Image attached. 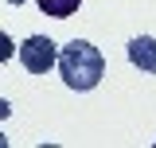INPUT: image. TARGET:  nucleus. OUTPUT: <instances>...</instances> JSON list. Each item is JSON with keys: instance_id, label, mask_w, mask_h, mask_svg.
<instances>
[{"instance_id": "f257e3e1", "label": "nucleus", "mask_w": 156, "mask_h": 148, "mask_svg": "<svg viewBox=\"0 0 156 148\" xmlns=\"http://www.w3.org/2000/svg\"><path fill=\"white\" fill-rule=\"evenodd\" d=\"M58 74H62V82H66L70 90L86 93V90H94L98 82H101L105 58H101V51H98L94 43L74 39V43H66V47L58 51Z\"/></svg>"}, {"instance_id": "f03ea898", "label": "nucleus", "mask_w": 156, "mask_h": 148, "mask_svg": "<svg viewBox=\"0 0 156 148\" xmlns=\"http://www.w3.org/2000/svg\"><path fill=\"white\" fill-rule=\"evenodd\" d=\"M20 62H23L31 74H47L51 66H58V47H55V39H47V35L23 39V43H20Z\"/></svg>"}, {"instance_id": "7ed1b4c3", "label": "nucleus", "mask_w": 156, "mask_h": 148, "mask_svg": "<svg viewBox=\"0 0 156 148\" xmlns=\"http://www.w3.org/2000/svg\"><path fill=\"white\" fill-rule=\"evenodd\" d=\"M125 55H129V62H133L140 74H156V39H152V35H136V39H129Z\"/></svg>"}, {"instance_id": "20e7f679", "label": "nucleus", "mask_w": 156, "mask_h": 148, "mask_svg": "<svg viewBox=\"0 0 156 148\" xmlns=\"http://www.w3.org/2000/svg\"><path fill=\"white\" fill-rule=\"evenodd\" d=\"M35 4H39V12H43V16L66 19V16H74V12H78V4H82V0H35Z\"/></svg>"}, {"instance_id": "39448f33", "label": "nucleus", "mask_w": 156, "mask_h": 148, "mask_svg": "<svg viewBox=\"0 0 156 148\" xmlns=\"http://www.w3.org/2000/svg\"><path fill=\"white\" fill-rule=\"evenodd\" d=\"M8 4H16V8H20V4H27V0H8Z\"/></svg>"}]
</instances>
